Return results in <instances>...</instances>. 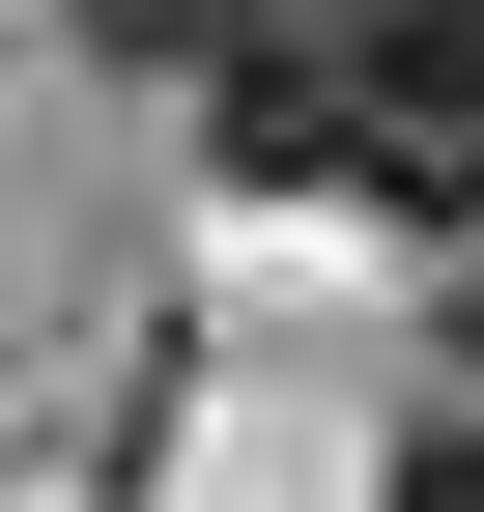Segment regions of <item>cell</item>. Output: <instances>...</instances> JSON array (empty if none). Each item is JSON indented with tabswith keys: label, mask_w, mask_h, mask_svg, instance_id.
<instances>
[{
	"label": "cell",
	"mask_w": 484,
	"mask_h": 512,
	"mask_svg": "<svg viewBox=\"0 0 484 512\" xmlns=\"http://www.w3.org/2000/svg\"><path fill=\"white\" fill-rule=\"evenodd\" d=\"M285 57L342 114V200L399 256H484V0H285Z\"/></svg>",
	"instance_id": "obj_1"
},
{
	"label": "cell",
	"mask_w": 484,
	"mask_h": 512,
	"mask_svg": "<svg viewBox=\"0 0 484 512\" xmlns=\"http://www.w3.org/2000/svg\"><path fill=\"white\" fill-rule=\"evenodd\" d=\"M399 512H484V285H456V342H428V427H399Z\"/></svg>",
	"instance_id": "obj_2"
},
{
	"label": "cell",
	"mask_w": 484,
	"mask_h": 512,
	"mask_svg": "<svg viewBox=\"0 0 484 512\" xmlns=\"http://www.w3.org/2000/svg\"><path fill=\"white\" fill-rule=\"evenodd\" d=\"M86 29H114V57H143V86H200V57H228V29H257V0H86Z\"/></svg>",
	"instance_id": "obj_3"
}]
</instances>
